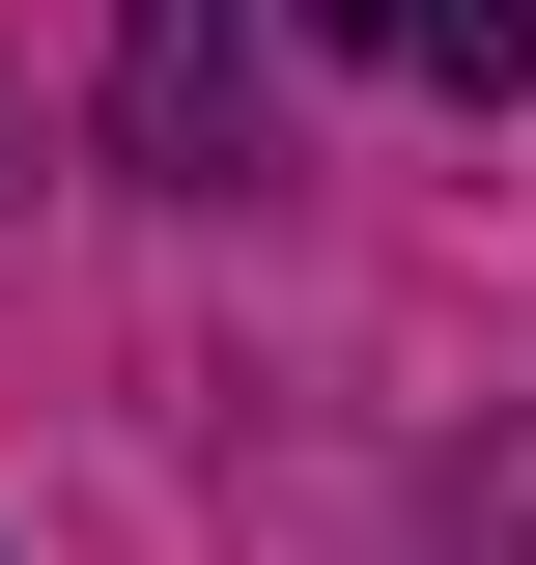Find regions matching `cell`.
Wrapping results in <instances>:
<instances>
[{"label": "cell", "instance_id": "cell-1", "mask_svg": "<svg viewBox=\"0 0 536 565\" xmlns=\"http://www.w3.org/2000/svg\"><path fill=\"white\" fill-rule=\"evenodd\" d=\"M311 29L367 85H424V114H508V85H536V0H311Z\"/></svg>", "mask_w": 536, "mask_h": 565}]
</instances>
